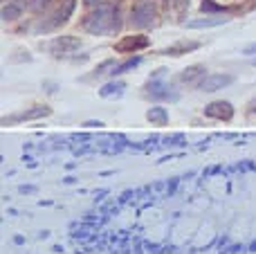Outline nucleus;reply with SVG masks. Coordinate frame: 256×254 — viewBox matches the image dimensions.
<instances>
[{
  "instance_id": "nucleus-23",
  "label": "nucleus",
  "mask_w": 256,
  "mask_h": 254,
  "mask_svg": "<svg viewBox=\"0 0 256 254\" xmlns=\"http://www.w3.org/2000/svg\"><path fill=\"white\" fill-rule=\"evenodd\" d=\"M86 4H102V0H86Z\"/></svg>"
},
{
  "instance_id": "nucleus-7",
  "label": "nucleus",
  "mask_w": 256,
  "mask_h": 254,
  "mask_svg": "<svg viewBox=\"0 0 256 254\" xmlns=\"http://www.w3.org/2000/svg\"><path fill=\"white\" fill-rule=\"evenodd\" d=\"M204 66H191V68H186V70H182L180 72V81L182 84H189V86H196V88H198V84L200 81L204 79Z\"/></svg>"
},
{
  "instance_id": "nucleus-10",
  "label": "nucleus",
  "mask_w": 256,
  "mask_h": 254,
  "mask_svg": "<svg viewBox=\"0 0 256 254\" xmlns=\"http://www.w3.org/2000/svg\"><path fill=\"white\" fill-rule=\"evenodd\" d=\"M146 90H148V94L153 99H166V97H176V94L168 92V86L166 84H158V81H150L148 86H146Z\"/></svg>"
},
{
  "instance_id": "nucleus-16",
  "label": "nucleus",
  "mask_w": 256,
  "mask_h": 254,
  "mask_svg": "<svg viewBox=\"0 0 256 254\" xmlns=\"http://www.w3.org/2000/svg\"><path fill=\"white\" fill-rule=\"evenodd\" d=\"M122 90H124V84H122V81H117V84L104 86V88L99 90V94H102V97H110V94H120Z\"/></svg>"
},
{
  "instance_id": "nucleus-24",
  "label": "nucleus",
  "mask_w": 256,
  "mask_h": 254,
  "mask_svg": "<svg viewBox=\"0 0 256 254\" xmlns=\"http://www.w3.org/2000/svg\"><path fill=\"white\" fill-rule=\"evenodd\" d=\"M252 110H254V112H256V102H254V104H252Z\"/></svg>"
},
{
  "instance_id": "nucleus-18",
  "label": "nucleus",
  "mask_w": 256,
  "mask_h": 254,
  "mask_svg": "<svg viewBox=\"0 0 256 254\" xmlns=\"http://www.w3.org/2000/svg\"><path fill=\"white\" fill-rule=\"evenodd\" d=\"M48 4H50V0H27L25 7L32 9V12H40V9L48 7Z\"/></svg>"
},
{
  "instance_id": "nucleus-11",
  "label": "nucleus",
  "mask_w": 256,
  "mask_h": 254,
  "mask_svg": "<svg viewBox=\"0 0 256 254\" xmlns=\"http://www.w3.org/2000/svg\"><path fill=\"white\" fill-rule=\"evenodd\" d=\"M50 108L48 106H36L34 110H27V112H20V115H16V117H9V120H4V124L7 122H18V120H36V117H40V115H50Z\"/></svg>"
},
{
  "instance_id": "nucleus-6",
  "label": "nucleus",
  "mask_w": 256,
  "mask_h": 254,
  "mask_svg": "<svg viewBox=\"0 0 256 254\" xmlns=\"http://www.w3.org/2000/svg\"><path fill=\"white\" fill-rule=\"evenodd\" d=\"M79 48H81V40L76 38V36H58V38H54L52 45H50V50L56 54H70Z\"/></svg>"
},
{
  "instance_id": "nucleus-5",
  "label": "nucleus",
  "mask_w": 256,
  "mask_h": 254,
  "mask_svg": "<svg viewBox=\"0 0 256 254\" xmlns=\"http://www.w3.org/2000/svg\"><path fill=\"white\" fill-rule=\"evenodd\" d=\"M204 115L214 117V120H232L234 117V108H232L230 102H212L207 108H204Z\"/></svg>"
},
{
  "instance_id": "nucleus-15",
  "label": "nucleus",
  "mask_w": 256,
  "mask_h": 254,
  "mask_svg": "<svg viewBox=\"0 0 256 254\" xmlns=\"http://www.w3.org/2000/svg\"><path fill=\"white\" fill-rule=\"evenodd\" d=\"M140 63H142V58H140V56H132V58H128V61L122 63V66H115V68H112L110 74H112V76H120V74H124V72L132 70V68H137Z\"/></svg>"
},
{
  "instance_id": "nucleus-9",
  "label": "nucleus",
  "mask_w": 256,
  "mask_h": 254,
  "mask_svg": "<svg viewBox=\"0 0 256 254\" xmlns=\"http://www.w3.org/2000/svg\"><path fill=\"white\" fill-rule=\"evenodd\" d=\"M200 43H196V40H178L176 45H171V48H166L162 54H171V56H180V54H186L189 50H198Z\"/></svg>"
},
{
  "instance_id": "nucleus-17",
  "label": "nucleus",
  "mask_w": 256,
  "mask_h": 254,
  "mask_svg": "<svg viewBox=\"0 0 256 254\" xmlns=\"http://www.w3.org/2000/svg\"><path fill=\"white\" fill-rule=\"evenodd\" d=\"M115 68V58H108V61H104L99 68H94V74L92 76H104V74H108L106 70H112Z\"/></svg>"
},
{
  "instance_id": "nucleus-4",
  "label": "nucleus",
  "mask_w": 256,
  "mask_h": 254,
  "mask_svg": "<svg viewBox=\"0 0 256 254\" xmlns=\"http://www.w3.org/2000/svg\"><path fill=\"white\" fill-rule=\"evenodd\" d=\"M232 84H234V76L232 74H207L198 84V90H202V92H216V90H222Z\"/></svg>"
},
{
  "instance_id": "nucleus-14",
  "label": "nucleus",
  "mask_w": 256,
  "mask_h": 254,
  "mask_svg": "<svg viewBox=\"0 0 256 254\" xmlns=\"http://www.w3.org/2000/svg\"><path fill=\"white\" fill-rule=\"evenodd\" d=\"M22 12V4L20 2H7L2 7V20H16Z\"/></svg>"
},
{
  "instance_id": "nucleus-21",
  "label": "nucleus",
  "mask_w": 256,
  "mask_h": 254,
  "mask_svg": "<svg viewBox=\"0 0 256 254\" xmlns=\"http://www.w3.org/2000/svg\"><path fill=\"white\" fill-rule=\"evenodd\" d=\"M86 126H90V128H94V126H104L102 122H86Z\"/></svg>"
},
{
  "instance_id": "nucleus-3",
  "label": "nucleus",
  "mask_w": 256,
  "mask_h": 254,
  "mask_svg": "<svg viewBox=\"0 0 256 254\" xmlns=\"http://www.w3.org/2000/svg\"><path fill=\"white\" fill-rule=\"evenodd\" d=\"M74 4H76V0H63V4L56 9V12H54L52 20L38 22V25H36V30H38V32H48V30H54V27L63 25V22H66L68 18L72 16V12H74Z\"/></svg>"
},
{
  "instance_id": "nucleus-19",
  "label": "nucleus",
  "mask_w": 256,
  "mask_h": 254,
  "mask_svg": "<svg viewBox=\"0 0 256 254\" xmlns=\"http://www.w3.org/2000/svg\"><path fill=\"white\" fill-rule=\"evenodd\" d=\"M220 4H214L212 0H202V12H220Z\"/></svg>"
},
{
  "instance_id": "nucleus-13",
  "label": "nucleus",
  "mask_w": 256,
  "mask_h": 254,
  "mask_svg": "<svg viewBox=\"0 0 256 254\" xmlns=\"http://www.w3.org/2000/svg\"><path fill=\"white\" fill-rule=\"evenodd\" d=\"M227 18H198V20L186 22V27L191 30H200V27H216V25H225Z\"/></svg>"
},
{
  "instance_id": "nucleus-22",
  "label": "nucleus",
  "mask_w": 256,
  "mask_h": 254,
  "mask_svg": "<svg viewBox=\"0 0 256 254\" xmlns=\"http://www.w3.org/2000/svg\"><path fill=\"white\" fill-rule=\"evenodd\" d=\"M20 192L22 194H32V192H34V187H20Z\"/></svg>"
},
{
  "instance_id": "nucleus-1",
  "label": "nucleus",
  "mask_w": 256,
  "mask_h": 254,
  "mask_svg": "<svg viewBox=\"0 0 256 254\" xmlns=\"http://www.w3.org/2000/svg\"><path fill=\"white\" fill-rule=\"evenodd\" d=\"M86 32L94 36H104V34H112V32L120 30V9L110 2H102L97 4V9L86 16L84 20Z\"/></svg>"
},
{
  "instance_id": "nucleus-2",
  "label": "nucleus",
  "mask_w": 256,
  "mask_h": 254,
  "mask_svg": "<svg viewBox=\"0 0 256 254\" xmlns=\"http://www.w3.org/2000/svg\"><path fill=\"white\" fill-rule=\"evenodd\" d=\"M153 18H155L153 2L150 0H140L130 12V25L137 27V30H144V27L153 25Z\"/></svg>"
},
{
  "instance_id": "nucleus-12",
  "label": "nucleus",
  "mask_w": 256,
  "mask_h": 254,
  "mask_svg": "<svg viewBox=\"0 0 256 254\" xmlns=\"http://www.w3.org/2000/svg\"><path fill=\"white\" fill-rule=\"evenodd\" d=\"M146 120L148 122H153V124H160V126H164L168 122V112H166V108H162V106H155V108H150L148 112H146Z\"/></svg>"
},
{
  "instance_id": "nucleus-20",
  "label": "nucleus",
  "mask_w": 256,
  "mask_h": 254,
  "mask_svg": "<svg viewBox=\"0 0 256 254\" xmlns=\"http://www.w3.org/2000/svg\"><path fill=\"white\" fill-rule=\"evenodd\" d=\"M243 52H245V54H250V56H254V54H256V43H252V45H248V48H245V50H243Z\"/></svg>"
},
{
  "instance_id": "nucleus-8",
  "label": "nucleus",
  "mask_w": 256,
  "mask_h": 254,
  "mask_svg": "<svg viewBox=\"0 0 256 254\" xmlns=\"http://www.w3.org/2000/svg\"><path fill=\"white\" fill-rule=\"evenodd\" d=\"M148 45L146 36H126L120 45H117V52H137V50H144Z\"/></svg>"
}]
</instances>
